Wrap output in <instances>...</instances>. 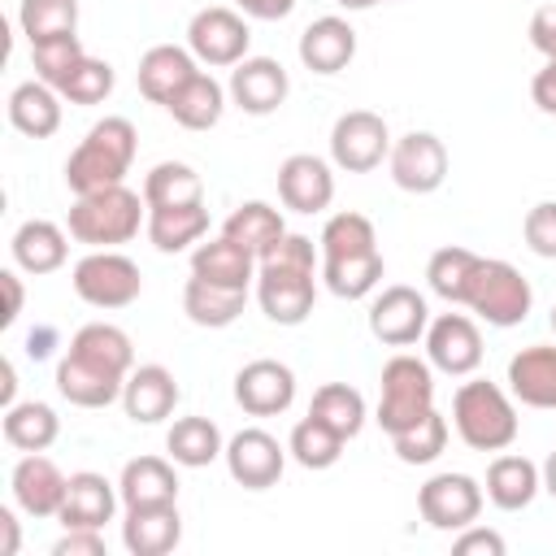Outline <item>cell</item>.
I'll list each match as a JSON object with an SVG mask.
<instances>
[{"instance_id": "83f0119b", "label": "cell", "mask_w": 556, "mask_h": 556, "mask_svg": "<svg viewBox=\"0 0 556 556\" xmlns=\"http://www.w3.org/2000/svg\"><path fill=\"white\" fill-rule=\"evenodd\" d=\"M61 91L48 87L43 78H26L9 91V122L26 139H48L61 130Z\"/></svg>"}, {"instance_id": "7c38bea8", "label": "cell", "mask_w": 556, "mask_h": 556, "mask_svg": "<svg viewBox=\"0 0 556 556\" xmlns=\"http://www.w3.org/2000/svg\"><path fill=\"white\" fill-rule=\"evenodd\" d=\"M387 169H391V182L408 195H430L443 187L447 178V148L434 130H408L391 143V156H387Z\"/></svg>"}, {"instance_id": "6f0895ef", "label": "cell", "mask_w": 556, "mask_h": 556, "mask_svg": "<svg viewBox=\"0 0 556 556\" xmlns=\"http://www.w3.org/2000/svg\"><path fill=\"white\" fill-rule=\"evenodd\" d=\"M0 374H4L0 400H4V408H9V404H17V400H13V391H17V374H13V361H4V365H0Z\"/></svg>"}, {"instance_id": "4fadbf2b", "label": "cell", "mask_w": 556, "mask_h": 556, "mask_svg": "<svg viewBox=\"0 0 556 556\" xmlns=\"http://www.w3.org/2000/svg\"><path fill=\"white\" fill-rule=\"evenodd\" d=\"M430 326V304L417 287L391 282L369 300V334L387 348H413L417 339H426Z\"/></svg>"}, {"instance_id": "e0dca14e", "label": "cell", "mask_w": 556, "mask_h": 556, "mask_svg": "<svg viewBox=\"0 0 556 556\" xmlns=\"http://www.w3.org/2000/svg\"><path fill=\"white\" fill-rule=\"evenodd\" d=\"M226 91H230V104H239L243 113L269 117V113L287 100L291 78H287V70H282V61H274V56H243V61L230 70Z\"/></svg>"}, {"instance_id": "f907efd6", "label": "cell", "mask_w": 556, "mask_h": 556, "mask_svg": "<svg viewBox=\"0 0 556 556\" xmlns=\"http://www.w3.org/2000/svg\"><path fill=\"white\" fill-rule=\"evenodd\" d=\"M52 556H104V539L100 530H65L52 543Z\"/></svg>"}, {"instance_id": "603a6c76", "label": "cell", "mask_w": 556, "mask_h": 556, "mask_svg": "<svg viewBox=\"0 0 556 556\" xmlns=\"http://www.w3.org/2000/svg\"><path fill=\"white\" fill-rule=\"evenodd\" d=\"M178 378L165 365H135L122 387V408L135 426H156L178 408Z\"/></svg>"}, {"instance_id": "4316f807", "label": "cell", "mask_w": 556, "mask_h": 556, "mask_svg": "<svg viewBox=\"0 0 556 556\" xmlns=\"http://www.w3.org/2000/svg\"><path fill=\"white\" fill-rule=\"evenodd\" d=\"M182 539V517L178 504H143V508H126L122 521V543L130 556H165L174 552Z\"/></svg>"}, {"instance_id": "681fc988", "label": "cell", "mask_w": 556, "mask_h": 556, "mask_svg": "<svg viewBox=\"0 0 556 556\" xmlns=\"http://www.w3.org/2000/svg\"><path fill=\"white\" fill-rule=\"evenodd\" d=\"M526 35H530V43H534L543 56H556V0L534 9V17H530Z\"/></svg>"}, {"instance_id": "11a10c76", "label": "cell", "mask_w": 556, "mask_h": 556, "mask_svg": "<svg viewBox=\"0 0 556 556\" xmlns=\"http://www.w3.org/2000/svg\"><path fill=\"white\" fill-rule=\"evenodd\" d=\"M17 543H22L17 517H13V508H0V556H17Z\"/></svg>"}, {"instance_id": "484cf974", "label": "cell", "mask_w": 556, "mask_h": 556, "mask_svg": "<svg viewBox=\"0 0 556 556\" xmlns=\"http://www.w3.org/2000/svg\"><path fill=\"white\" fill-rule=\"evenodd\" d=\"M9 252H13V265H17L22 274L43 278V274H56V269L65 265V256H70V239H65V230H61L56 222H48V217H30V222H22V226L13 230Z\"/></svg>"}, {"instance_id": "8fae6325", "label": "cell", "mask_w": 556, "mask_h": 556, "mask_svg": "<svg viewBox=\"0 0 556 556\" xmlns=\"http://www.w3.org/2000/svg\"><path fill=\"white\" fill-rule=\"evenodd\" d=\"M482 504H486L482 482L469 478V473H452V469L426 478L421 491H417V513H421V521L434 526V530H452V534L465 530V526H473L478 513H482Z\"/></svg>"}, {"instance_id": "ab89813d", "label": "cell", "mask_w": 556, "mask_h": 556, "mask_svg": "<svg viewBox=\"0 0 556 556\" xmlns=\"http://www.w3.org/2000/svg\"><path fill=\"white\" fill-rule=\"evenodd\" d=\"M313 417H321L330 430H339L343 439H356L365 430V395L348 382H321L313 391V404H308Z\"/></svg>"}, {"instance_id": "9a60e30c", "label": "cell", "mask_w": 556, "mask_h": 556, "mask_svg": "<svg viewBox=\"0 0 556 556\" xmlns=\"http://www.w3.org/2000/svg\"><path fill=\"white\" fill-rule=\"evenodd\" d=\"M287 456H291V452H287L269 430H261V426H248V430L230 434V443H226V452H222L226 473H230L243 491H269V486L282 478Z\"/></svg>"}, {"instance_id": "60d3db41", "label": "cell", "mask_w": 556, "mask_h": 556, "mask_svg": "<svg viewBox=\"0 0 556 556\" xmlns=\"http://www.w3.org/2000/svg\"><path fill=\"white\" fill-rule=\"evenodd\" d=\"M478 261H482V256L469 252V248H456V243L439 248V252L426 261V282H430V291H434L439 300H447V304H465V291H469V278H473Z\"/></svg>"}, {"instance_id": "f6af8a7d", "label": "cell", "mask_w": 556, "mask_h": 556, "mask_svg": "<svg viewBox=\"0 0 556 556\" xmlns=\"http://www.w3.org/2000/svg\"><path fill=\"white\" fill-rule=\"evenodd\" d=\"M113 83H117V74H113L109 61H100V56H83L56 91H61L70 104H100V100L113 96Z\"/></svg>"}, {"instance_id": "277c9868", "label": "cell", "mask_w": 556, "mask_h": 556, "mask_svg": "<svg viewBox=\"0 0 556 556\" xmlns=\"http://www.w3.org/2000/svg\"><path fill=\"white\" fill-rule=\"evenodd\" d=\"M139 226H148V200L139 191H130L126 182L74 195L70 217H65L70 239H78L87 248H122L139 235Z\"/></svg>"}, {"instance_id": "680465c9", "label": "cell", "mask_w": 556, "mask_h": 556, "mask_svg": "<svg viewBox=\"0 0 556 556\" xmlns=\"http://www.w3.org/2000/svg\"><path fill=\"white\" fill-rule=\"evenodd\" d=\"M543 491H547V495L556 500V452H552V456L543 460Z\"/></svg>"}, {"instance_id": "2e32d148", "label": "cell", "mask_w": 556, "mask_h": 556, "mask_svg": "<svg viewBox=\"0 0 556 556\" xmlns=\"http://www.w3.org/2000/svg\"><path fill=\"white\" fill-rule=\"evenodd\" d=\"M235 404L248 413V417H278L295 404V374L291 365L282 361H248L239 374H235Z\"/></svg>"}, {"instance_id": "30bf717a", "label": "cell", "mask_w": 556, "mask_h": 556, "mask_svg": "<svg viewBox=\"0 0 556 556\" xmlns=\"http://www.w3.org/2000/svg\"><path fill=\"white\" fill-rule=\"evenodd\" d=\"M391 130L374 109H348L330 126V161L343 174H369L391 156Z\"/></svg>"}, {"instance_id": "9c48e42d", "label": "cell", "mask_w": 556, "mask_h": 556, "mask_svg": "<svg viewBox=\"0 0 556 556\" xmlns=\"http://www.w3.org/2000/svg\"><path fill=\"white\" fill-rule=\"evenodd\" d=\"M187 48L200 65L208 70H235L248 48H252V30H248V17L239 9H226V4H208L200 9L191 22H187Z\"/></svg>"}, {"instance_id": "bcb514c9", "label": "cell", "mask_w": 556, "mask_h": 556, "mask_svg": "<svg viewBox=\"0 0 556 556\" xmlns=\"http://www.w3.org/2000/svg\"><path fill=\"white\" fill-rule=\"evenodd\" d=\"M83 43L78 35H61V39H43V43H30V65H35V78H43L48 87H61L70 78V70L83 61Z\"/></svg>"}, {"instance_id": "f5cc1de1", "label": "cell", "mask_w": 556, "mask_h": 556, "mask_svg": "<svg viewBox=\"0 0 556 556\" xmlns=\"http://www.w3.org/2000/svg\"><path fill=\"white\" fill-rule=\"evenodd\" d=\"M235 9L243 17H256V22H282L295 9V0H235Z\"/></svg>"}, {"instance_id": "9f6ffc18", "label": "cell", "mask_w": 556, "mask_h": 556, "mask_svg": "<svg viewBox=\"0 0 556 556\" xmlns=\"http://www.w3.org/2000/svg\"><path fill=\"white\" fill-rule=\"evenodd\" d=\"M52 343H56V330H48V326H39V330L26 334V352H30L35 361H43V356L52 352Z\"/></svg>"}, {"instance_id": "b9f144b4", "label": "cell", "mask_w": 556, "mask_h": 556, "mask_svg": "<svg viewBox=\"0 0 556 556\" xmlns=\"http://www.w3.org/2000/svg\"><path fill=\"white\" fill-rule=\"evenodd\" d=\"M17 26L26 43L78 35V0H22L17 4Z\"/></svg>"}, {"instance_id": "94428289", "label": "cell", "mask_w": 556, "mask_h": 556, "mask_svg": "<svg viewBox=\"0 0 556 556\" xmlns=\"http://www.w3.org/2000/svg\"><path fill=\"white\" fill-rule=\"evenodd\" d=\"M552 330H556V304H552Z\"/></svg>"}, {"instance_id": "d590c367", "label": "cell", "mask_w": 556, "mask_h": 556, "mask_svg": "<svg viewBox=\"0 0 556 556\" xmlns=\"http://www.w3.org/2000/svg\"><path fill=\"white\" fill-rule=\"evenodd\" d=\"M243 304H248V291L217 287V282H204V278H195V274H191L187 287H182V313H187L195 326H204V330H222V326L239 321Z\"/></svg>"}, {"instance_id": "1f68e13d", "label": "cell", "mask_w": 556, "mask_h": 556, "mask_svg": "<svg viewBox=\"0 0 556 556\" xmlns=\"http://www.w3.org/2000/svg\"><path fill=\"white\" fill-rule=\"evenodd\" d=\"M226 100H230V91H226L208 70H200V74H191V83L165 104V113H169L182 130H213V126L222 122V113H226Z\"/></svg>"}, {"instance_id": "f35d334b", "label": "cell", "mask_w": 556, "mask_h": 556, "mask_svg": "<svg viewBox=\"0 0 556 556\" xmlns=\"http://www.w3.org/2000/svg\"><path fill=\"white\" fill-rule=\"evenodd\" d=\"M143 200H148V208L195 204V200H204V182L187 161H161L143 178Z\"/></svg>"}, {"instance_id": "d4e9b609", "label": "cell", "mask_w": 556, "mask_h": 556, "mask_svg": "<svg viewBox=\"0 0 556 556\" xmlns=\"http://www.w3.org/2000/svg\"><path fill=\"white\" fill-rule=\"evenodd\" d=\"M482 491H486V500H491L500 513H521V508H530L534 495L543 491V469H539L530 456L500 452V456L486 465Z\"/></svg>"}, {"instance_id": "7402d4cb", "label": "cell", "mask_w": 556, "mask_h": 556, "mask_svg": "<svg viewBox=\"0 0 556 556\" xmlns=\"http://www.w3.org/2000/svg\"><path fill=\"white\" fill-rule=\"evenodd\" d=\"M295 52H300V65H304V70H313V74H339V70H348L352 56H356V30H352L348 17H334V13L313 17V22L300 30Z\"/></svg>"}, {"instance_id": "4dcf8cb0", "label": "cell", "mask_w": 556, "mask_h": 556, "mask_svg": "<svg viewBox=\"0 0 556 556\" xmlns=\"http://www.w3.org/2000/svg\"><path fill=\"white\" fill-rule=\"evenodd\" d=\"M148 243L165 256L187 252L191 243H200L208 235V208L204 200L195 204H169V208H148Z\"/></svg>"}, {"instance_id": "74e56055", "label": "cell", "mask_w": 556, "mask_h": 556, "mask_svg": "<svg viewBox=\"0 0 556 556\" xmlns=\"http://www.w3.org/2000/svg\"><path fill=\"white\" fill-rule=\"evenodd\" d=\"M343 434L339 430H330L321 417H300L295 426H291V439H287V452H291V460L295 465H304V469H330V465H339V456H343Z\"/></svg>"}, {"instance_id": "f546056e", "label": "cell", "mask_w": 556, "mask_h": 556, "mask_svg": "<svg viewBox=\"0 0 556 556\" xmlns=\"http://www.w3.org/2000/svg\"><path fill=\"white\" fill-rule=\"evenodd\" d=\"M122 504L126 508H143V504H178V473L174 460L165 456H135L122 465L117 478Z\"/></svg>"}, {"instance_id": "7a4b0ae2", "label": "cell", "mask_w": 556, "mask_h": 556, "mask_svg": "<svg viewBox=\"0 0 556 556\" xmlns=\"http://www.w3.org/2000/svg\"><path fill=\"white\" fill-rule=\"evenodd\" d=\"M317 274H321V248L308 235H282L261 261H256V304L274 326H300L308 321L317 304Z\"/></svg>"}, {"instance_id": "d6986e66", "label": "cell", "mask_w": 556, "mask_h": 556, "mask_svg": "<svg viewBox=\"0 0 556 556\" xmlns=\"http://www.w3.org/2000/svg\"><path fill=\"white\" fill-rule=\"evenodd\" d=\"M65 486L70 478L56 469V460H48L43 452H26L13 473H9V491H13V504L26 513V517H56L61 513V500H65Z\"/></svg>"}, {"instance_id": "7bdbcfd3", "label": "cell", "mask_w": 556, "mask_h": 556, "mask_svg": "<svg viewBox=\"0 0 556 556\" xmlns=\"http://www.w3.org/2000/svg\"><path fill=\"white\" fill-rule=\"evenodd\" d=\"M317 248H321V256H356V252H378V230H374V222H369L365 213L343 208V213L326 217Z\"/></svg>"}, {"instance_id": "5b68a950", "label": "cell", "mask_w": 556, "mask_h": 556, "mask_svg": "<svg viewBox=\"0 0 556 556\" xmlns=\"http://www.w3.org/2000/svg\"><path fill=\"white\" fill-rule=\"evenodd\" d=\"M452 426H456L465 447H473V452H504V447H513L521 421H517L513 395L500 382L469 378L452 395Z\"/></svg>"}, {"instance_id": "f1b7e54d", "label": "cell", "mask_w": 556, "mask_h": 556, "mask_svg": "<svg viewBox=\"0 0 556 556\" xmlns=\"http://www.w3.org/2000/svg\"><path fill=\"white\" fill-rule=\"evenodd\" d=\"M191 274L204 278V282H217V287L248 291L252 278H256V256H252L243 243L217 235V239H208V243H195V252H191Z\"/></svg>"}, {"instance_id": "8992f818", "label": "cell", "mask_w": 556, "mask_h": 556, "mask_svg": "<svg viewBox=\"0 0 556 556\" xmlns=\"http://www.w3.org/2000/svg\"><path fill=\"white\" fill-rule=\"evenodd\" d=\"M378 387H382L378 391V426L387 434L417 426L434 408V365L413 356V352H395L382 365Z\"/></svg>"}, {"instance_id": "6da1fadb", "label": "cell", "mask_w": 556, "mask_h": 556, "mask_svg": "<svg viewBox=\"0 0 556 556\" xmlns=\"http://www.w3.org/2000/svg\"><path fill=\"white\" fill-rule=\"evenodd\" d=\"M135 369V343L113 321H87L74 330L56 361V391L78 408H109Z\"/></svg>"}, {"instance_id": "91938a15", "label": "cell", "mask_w": 556, "mask_h": 556, "mask_svg": "<svg viewBox=\"0 0 556 556\" xmlns=\"http://www.w3.org/2000/svg\"><path fill=\"white\" fill-rule=\"evenodd\" d=\"M339 9H348V13H361V9H374V4H382V0H334Z\"/></svg>"}, {"instance_id": "5bb4252c", "label": "cell", "mask_w": 556, "mask_h": 556, "mask_svg": "<svg viewBox=\"0 0 556 556\" xmlns=\"http://www.w3.org/2000/svg\"><path fill=\"white\" fill-rule=\"evenodd\" d=\"M426 361L447 378H469L482 365V330L469 313H439L426 326Z\"/></svg>"}, {"instance_id": "8d00e7d4", "label": "cell", "mask_w": 556, "mask_h": 556, "mask_svg": "<svg viewBox=\"0 0 556 556\" xmlns=\"http://www.w3.org/2000/svg\"><path fill=\"white\" fill-rule=\"evenodd\" d=\"M165 452L182 469H204L226 452V439H222L217 421H208V417H178L165 434Z\"/></svg>"}, {"instance_id": "d6a6232c", "label": "cell", "mask_w": 556, "mask_h": 556, "mask_svg": "<svg viewBox=\"0 0 556 556\" xmlns=\"http://www.w3.org/2000/svg\"><path fill=\"white\" fill-rule=\"evenodd\" d=\"M4 443L17 452H48L61 434V417L43 400H17L4 408Z\"/></svg>"}, {"instance_id": "e575fe53", "label": "cell", "mask_w": 556, "mask_h": 556, "mask_svg": "<svg viewBox=\"0 0 556 556\" xmlns=\"http://www.w3.org/2000/svg\"><path fill=\"white\" fill-rule=\"evenodd\" d=\"M222 235L226 239H235V243H243L256 261L287 235V222H282V213L274 208V204H265V200H243L226 222H222Z\"/></svg>"}, {"instance_id": "ee69618b", "label": "cell", "mask_w": 556, "mask_h": 556, "mask_svg": "<svg viewBox=\"0 0 556 556\" xmlns=\"http://www.w3.org/2000/svg\"><path fill=\"white\" fill-rule=\"evenodd\" d=\"M391 447H395V456L404 465H430V460H439L443 447H447V417L439 408H430L417 426L391 434Z\"/></svg>"}, {"instance_id": "816d5d0a", "label": "cell", "mask_w": 556, "mask_h": 556, "mask_svg": "<svg viewBox=\"0 0 556 556\" xmlns=\"http://www.w3.org/2000/svg\"><path fill=\"white\" fill-rule=\"evenodd\" d=\"M530 100H534L547 117H556V56H547L543 70L534 74V83H530Z\"/></svg>"}, {"instance_id": "ffe728a7", "label": "cell", "mask_w": 556, "mask_h": 556, "mask_svg": "<svg viewBox=\"0 0 556 556\" xmlns=\"http://www.w3.org/2000/svg\"><path fill=\"white\" fill-rule=\"evenodd\" d=\"M117 500H122V491L104 473L78 469V473H70V486H65L56 521L65 530H104L113 521V513H117Z\"/></svg>"}, {"instance_id": "7dc6e473", "label": "cell", "mask_w": 556, "mask_h": 556, "mask_svg": "<svg viewBox=\"0 0 556 556\" xmlns=\"http://www.w3.org/2000/svg\"><path fill=\"white\" fill-rule=\"evenodd\" d=\"M521 239H526V248H530L534 256L556 261V200H539V204L526 213Z\"/></svg>"}, {"instance_id": "44dd1931", "label": "cell", "mask_w": 556, "mask_h": 556, "mask_svg": "<svg viewBox=\"0 0 556 556\" xmlns=\"http://www.w3.org/2000/svg\"><path fill=\"white\" fill-rule=\"evenodd\" d=\"M508 395L526 408L556 413V343H530L508 356Z\"/></svg>"}, {"instance_id": "c3c4849f", "label": "cell", "mask_w": 556, "mask_h": 556, "mask_svg": "<svg viewBox=\"0 0 556 556\" xmlns=\"http://www.w3.org/2000/svg\"><path fill=\"white\" fill-rule=\"evenodd\" d=\"M452 552H460V556H473V552H482V556H504V539H500L495 530H486V526L473 521V526L456 530Z\"/></svg>"}, {"instance_id": "ac0fdd59", "label": "cell", "mask_w": 556, "mask_h": 556, "mask_svg": "<svg viewBox=\"0 0 556 556\" xmlns=\"http://www.w3.org/2000/svg\"><path fill=\"white\" fill-rule=\"evenodd\" d=\"M278 200L291 213H326L334 200V169L313 152L287 156L278 165Z\"/></svg>"}, {"instance_id": "cb8c5ba5", "label": "cell", "mask_w": 556, "mask_h": 556, "mask_svg": "<svg viewBox=\"0 0 556 556\" xmlns=\"http://www.w3.org/2000/svg\"><path fill=\"white\" fill-rule=\"evenodd\" d=\"M191 74H200V61L191 56V48H178V43H152L143 56H139V91L143 100L152 104H169L187 83Z\"/></svg>"}, {"instance_id": "836d02e7", "label": "cell", "mask_w": 556, "mask_h": 556, "mask_svg": "<svg viewBox=\"0 0 556 556\" xmlns=\"http://www.w3.org/2000/svg\"><path fill=\"white\" fill-rule=\"evenodd\" d=\"M387 274L382 252H356V256H321V282L339 300H365L378 291Z\"/></svg>"}, {"instance_id": "52a82bcc", "label": "cell", "mask_w": 556, "mask_h": 556, "mask_svg": "<svg viewBox=\"0 0 556 556\" xmlns=\"http://www.w3.org/2000/svg\"><path fill=\"white\" fill-rule=\"evenodd\" d=\"M469 313H478L486 326L495 330H508V326H521L534 308V291H530V278L508 265V261H495V256H482L473 278H469V291H465V304Z\"/></svg>"}, {"instance_id": "3957f363", "label": "cell", "mask_w": 556, "mask_h": 556, "mask_svg": "<svg viewBox=\"0 0 556 556\" xmlns=\"http://www.w3.org/2000/svg\"><path fill=\"white\" fill-rule=\"evenodd\" d=\"M135 152H139V135H135V122L130 117H100L83 139L78 148L70 152L65 161V187L74 195H87V191H100V187H117L130 165H135Z\"/></svg>"}, {"instance_id": "ba28073f", "label": "cell", "mask_w": 556, "mask_h": 556, "mask_svg": "<svg viewBox=\"0 0 556 556\" xmlns=\"http://www.w3.org/2000/svg\"><path fill=\"white\" fill-rule=\"evenodd\" d=\"M70 282H74V295L83 304H91V308H126L143 291L139 265L126 252H117V248H91L74 265Z\"/></svg>"}, {"instance_id": "db71d44e", "label": "cell", "mask_w": 556, "mask_h": 556, "mask_svg": "<svg viewBox=\"0 0 556 556\" xmlns=\"http://www.w3.org/2000/svg\"><path fill=\"white\" fill-rule=\"evenodd\" d=\"M0 287H4V295H9V304H4V313H0V326H13L17 321V313H22V278H17V269H0Z\"/></svg>"}]
</instances>
